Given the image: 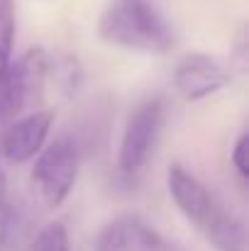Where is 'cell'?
Masks as SVG:
<instances>
[{
    "label": "cell",
    "mask_w": 249,
    "mask_h": 251,
    "mask_svg": "<svg viewBox=\"0 0 249 251\" xmlns=\"http://www.w3.org/2000/svg\"><path fill=\"white\" fill-rule=\"evenodd\" d=\"M171 200L183 217L218 251H247V229L193 173L181 164H171L166 173Z\"/></svg>",
    "instance_id": "6da1fadb"
},
{
    "label": "cell",
    "mask_w": 249,
    "mask_h": 251,
    "mask_svg": "<svg viewBox=\"0 0 249 251\" xmlns=\"http://www.w3.org/2000/svg\"><path fill=\"white\" fill-rule=\"evenodd\" d=\"M103 42L142 51L166 54L176 44V34L152 0H110L98 20Z\"/></svg>",
    "instance_id": "7a4b0ae2"
},
{
    "label": "cell",
    "mask_w": 249,
    "mask_h": 251,
    "mask_svg": "<svg viewBox=\"0 0 249 251\" xmlns=\"http://www.w3.org/2000/svg\"><path fill=\"white\" fill-rule=\"evenodd\" d=\"M162 125H164V102L159 98H149L132 110V115L125 122L117 151V171L122 178L132 180L144 171L159 142Z\"/></svg>",
    "instance_id": "3957f363"
},
{
    "label": "cell",
    "mask_w": 249,
    "mask_h": 251,
    "mask_svg": "<svg viewBox=\"0 0 249 251\" xmlns=\"http://www.w3.org/2000/svg\"><path fill=\"white\" fill-rule=\"evenodd\" d=\"M79 164L81 151L71 137H56L37 154L32 168V183L47 207L54 210L69 198L79 176Z\"/></svg>",
    "instance_id": "277c9868"
},
{
    "label": "cell",
    "mask_w": 249,
    "mask_h": 251,
    "mask_svg": "<svg viewBox=\"0 0 249 251\" xmlns=\"http://www.w3.org/2000/svg\"><path fill=\"white\" fill-rule=\"evenodd\" d=\"M232 74L222 61L208 54H188L173 71V85L186 100H203L230 85Z\"/></svg>",
    "instance_id": "5b68a950"
},
{
    "label": "cell",
    "mask_w": 249,
    "mask_h": 251,
    "mask_svg": "<svg viewBox=\"0 0 249 251\" xmlns=\"http://www.w3.org/2000/svg\"><path fill=\"white\" fill-rule=\"evenodd\" d=\"M95 251H181L166 242L164 237L144 225L137 217H117L108 222L98 239H95Z\"/></svg>",
    "instance_id": "8992f818"
},
{
    "label": "cell",
    "mask_w": 249,
    "mask_h": 251,
    "mask_svg": "<svg viewBox=\"0 0 249 251\" xmlns=\"http://www.w3.org/2000/svg\"><path fill=\"white\" fill-rule=\"evenodd\" d=\"M52 122H54V112L49 110H37L12 122L0 137V154L10 164H25L34 159L47 144Z\"/></svg>",
    "instance_id": "52a82bcc"
},
{
    "label": "cell",
    "mask_w": 249,
    "mask_h": 251,
    "mask_svg": "<svg viewBox=\"0 0 249 251\" xmlns=\"http://www.w3.org/2000/svg\"><path fill=\"white\" fill-rule=\"evenodd\" d=\"M32 220L20 202L5 200L0 205V251H29Z\"/></svg>",
    "instance_id": "ba28073f"
},
{
    "label": "cell",
    "mask_w": 249,
    "mask_h": 251,
    "mask_svg": "<svg viewBox=\"0 0 249 251\" xmlns=\"http://www.w3.org/2000/svg\"><path fill=\"white\" fill-rule=\"evenodd\" d=\"M25 107H29V105H27L25 90L20 83L17 69L12 61H7L0 66V137L5 134V129L17 120V115Z\"/></svg>",
    "instance_id": "9c48e42d"
},
{
    "label": "cell",
    "mask_w": 249,
    "mask_h": 251,
    "mask_svg": "<svg viewBox=\"0 0 249 251\" xmlns=\"http://www.w3.org/2000/svg\"><path fill=\"white\" fill-rule=\"evenodd\" d=\"M29 251H71L69 247V232L64 227V222H52L47 225L34 239Z\"/></svg>",
    "instance_id": "30bf717a"
},
{
    "label": "cell",
    "mask_w": 249,
    "mask_h": 251,
    "mask_svg": "<svg viewBox=\"0 0 249 251\" xmlns=\"http://www.w3.org/2000/svg\"><path fill=\"white\" fill-rule=\"evenodd\" d=\"M15 44V2L0 0V66L10 61Z\"/></svg>",
    "instance_id": "8fae6325"
},
{
    "label": "cell",
    "mask_w": 249,
    "mask_h": 251,
    "mask_svg": "<svg viewBox=\"0 0 249 251\" xmlns=\"http://www.w3.org/2000/svg\"><path fill=\"white\" fill-rule=\"evenodd\" d=\"M247 132H242L240 137H237V142H235V147H232V166L237 171V176L242 178V180H247L249 176V168H247Z\"/></svg>",
    "instance_id": "7c38bea8"
},
{
    "label": "cell",
    "mask_w": 249,
    "mask_h": 251,
    "mask_svg": "<svg viewBox=\"0 0 249 251\" xmlns=\"http://www.w3.org/2000/svg\"><path fill=\"white\" fill-rule=\"evenodd\" d=\"M232 56H235L237 66L245 71V69H247V29H245V27L240 29V37H237V42H235V51H232Z\"/></svg>",
    "instance_id": "4fadbf2b"
},
{
    "label": "cell",
    "mask_w": 249,
    "mask_h": 251,
    "mask_svg": "<svg viewBox=\"0 0 249 251\" xmlns=\"http://www.w3.org/2000/svg\"><path fill=\"white\" fill-rule=\"evenodd\" d=\"M7 200V180H5V171L0 166V205Z\"/></svg>",
    "instance_id": "5bb4252c"
}]
</instances>
